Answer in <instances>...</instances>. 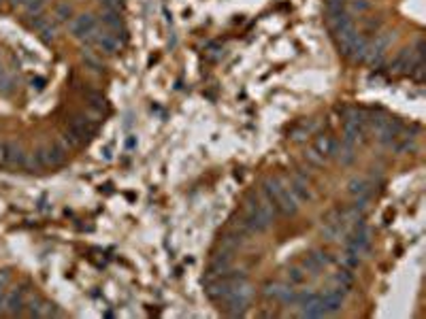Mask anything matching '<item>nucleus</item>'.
<instances>
[{
  "instance_id": "9d476101",
  "label": "nucleus",
  "mask_w": 426,
  "mask_h": 319,
  "mask_svg": "<svg viewBox=\"0 0 426 319\" xmlns=\"http://www.w3.org/2000/svg\"><path fill=\"white\" fill-rule=\"evenodd\" d=\"M335 158H339V162L341 164H352L354 162V158H356V153H354V145H345V143H341L339 145V149H337V156Z\"/></svg>"
},
{
  "instance_id": "7ed1b4c3",
  "label": "nucleus",
  "mask_w": 426,
  "mask_h": 319,
  "mask_svg": "<svg viewBox=\"0 0 426 319\" xmlns=\"http://www.w3.org/2000/svg\"><path fill=\"white\" fill-rule=\"evenodd\" d=\"M343 298H345V292L341 290V287H335V290H328V292L322 294L320 300H322V304H324L326 313L332 315V313L341 311V306H343Z\"/></svg>"
},
{
  "instance_id": "6ab92c4d",
  "label": "nucleus",
  "mask_w": 426,
  "mask_h": 319,
  "mask_svg": "<svg viewBox=\"0 0 426 319\" xmlns=\"http://www.w3.org/2000/svg\"><path fill=\"white\" fill-rule=\"evenodd\" d=\"M305 158H307V160H309L311 164H314V166H322V164L326 162V160L322 158V156H320V153H318L316 149H309V151L305 153Z\"/></svg>"
},
{
  "instance_id": "0eeeda50",
  "label": "nucleus",
  "mask_w": 426,
  "mask_h": 319,
  "mask_svg": "<svg viewBox=\"0 0 426 319\" xmlns=\"http://www.w3.org/2000/svg\"><path fill=\"white\" fill-rule=\"evenodd\" d=\"M100 19H102V24L107 26V30H111V32H120V30H124V22L120 17V11H105L100 15Z\"/></svg>"
},
{
  "instance_id": "dca6fc26",
  "label": "nucleus",
  "mask_w": 426,
  "mask_h": 319,
  "mask_svg": "<svg viewBox=\"0 0 426 319\" xmlns=\"http://www.w3.org/2000/svg\"><path fill=\"white\" fill-rule=\"evenodd\" d=\"M45 7V0H28L26 3V13L28 15H38Z\"/></svg>"
},
{
  "instance_id": "a878e982",
  "label": "nucleus",
  "mask_w": 426,
  "mask_h": 319,
  "mask_svg": "<svg viewBox=\"0 0 426 319\" xmlns=\"http://www.w3.org/2000/svg\"><path fill=\"white\" fill-rule=\"evenodd\" d=\"M105 158H107V160H111V149H109V147L105 149Z\"/></svg>"
},
{
  "instance_id": "f257e3e1",
  "label": "nucleus",
  "mask_w": 426,
  "mask_h": 319,
  "mask_svg": "<svg viewBox=\"0 0 426 319\" xmlns=\"http://www.w3.org/2000/svg\"><path fill=\"white\" fill-rule=\"evenodd\" d=\"M96 30H98L96 17L90 15V13H83V15L75 17V19H72V24H70V32L75 34L77 38L88 36V34H92V32H96Z\"/></svg>"
},
{
  "instance_id": "f3484780",
  "label": "nucleus",
  "mask_w": 426,
  "mask_h": 319,
  "mask_svg": "<svg viewBox=\"0 0 426 319\" xmlns=\"http://www.w3.org/2000/svg\"><path fill=\"white\" fill-rule=\"evenodd\" d=\"M360 264H362V258H358V255L347 253V251H345V255H343V266H345V268L354 270V268H358Z\"/></svg>"
},
{
  "instance_id": "4468645a",
  "label": "nucleus",
  "mask_w": 426,
  "mask_h": 319,
  "mask_svg": "<svg viewBox=\"0 0 426 319\" xmlns=\"http://www.w3.org/2000/svg\"><path fill=\"white\" fill-rule=\"evenodd\" d=\"M347 9H350V15L352 13H365L371 9V3L369 0H352V3L347 5Z\"/></svg>"
},
{
  "instance_id": "2eb2a0df",
  "label": "nucleus",
  "mask_w": 426,
  "mask_h": 319,
  "mask_svg": "<svg viewBox=\"0 0 426 319\" xmlns=\"http://www.w3.org/2000/svg\"><path fill=\"white\" fill-rule=\"evenodd\" d=\"M303 268H305V270H309L311 275H318L322 268H324V266H322V264L314 258V255H307V258L303 260Z\"/></svg>"
},
{
  "instance_id": "f03ea898",
  "label": "nucleus",
  "mask_w": 426,
  "mask_h": 319,
  "mask_svg": "<svg viewBox=\"0 0 426 319\" xmlns=\"http://www.w3.org/2000/svg\"><path fill=\"white\" fill-rule=\"evenodd\" d=\"M403 132H405L403 123L390 117L386 126H383V128L379 130V143H381V145H388V147H392L394 143H397V141L401 139V134H403Z\"/></svg>"
},
{
  "instance_id": "9b49d317",
  "label": "nucleus",
  "mask_w": 426,
  "mask_h": 319,
  "mask_svg": "<svg viewBox=\"0 0 426 319\" xmlns=\"http://www.w3.org/2000/svg\"><path fill=\"white\" fill-rule=\"evenodd\" d=\"M305 281V272L303 268H298V266H292V268H288V285H300Z\"/></svg>"
},
{
  "instance_id": "4be33fe9",
  "label": "nucleus",
  "mask_w": 426,
  "mask_h": 319,
  "mask_svg": "<svg viewBox=\"0 0 426 319\" xmlns=\"http://www.w3.org/2000/svg\"><path fill=\"white\" fill-rule=\"evenodd\" d=\"M7 272L5 275H0V311H3V306H5V285H7Z\"/></svg>"
},
{
  "instance_id": "f8f14e48",
  "label": "nucleus",
  "mask_w": 426,
  "mask_h": 319,
  "mask_svg": "<svg viewBox=\"0 0 426 319\" xmlns=\"http://www.w3.org/2000/svg\"><path fill=\"white\" fill-rule=\"evenodd\" d=\"M13 89H15V81L11 77H9V75L0 77V94H3V96H11Z\"/></svg>"
},
{
  "instance_id": "412c9836",
  "label": "nucleus",
  "mask_w": 426,
  "mask_h": 319,
  "mask_svg": "<svg viewBox=\"0 0 426 319\" xmlns=\"http://www.w3.org/2000/svg\"><path fill=\"white\" fill-rule=\"evenodd\" d=\"M102 7H105V11H120L124 7V0H100Z\"/></svg>"
},
{
  "instance_id": "bb28decb",
  "label": "nucleus",
  "mask_w": 426,
  "mask_h": 319,
  "mask_svg": "<svg viewBox=\"0 0 426 319\" xmlns=\"http://www.w3.org/2000/svg\"><path fill=\"white\" fill-rule=\"evenodd\" d=\"M3 75H7V73H5V70H3V66H0V77H3Z\"/></svg>"
},
{
  "instance_id": "393cba45",
  "label": "nucleus",
  "mask_w": 426,
  "mask_h": 319,
  "mask_svg": "<svg viewBox=\"0 0 426 319\" xmlns=\"http://www.w3.org/2000/svg\"><path fill=\"white\" fill-rule=\"evenodd\" d=\"M126 147H128V149H132V147H134V139H128V143H126Z\"/></svg>"
},
{
  "instance_id": "423d86ee",
  "label": "nucleus",
  "mask_w": 426,
  "mask_h": 319,
  "mask_svg": "<svg viewBox=\"0 0 426 319\" xmlns=\"http://www.w3.org/2000/svg\"><path fill=\"white\" fill-rule=\"evenodd\" d=\"M347 192L352 196H369L373 194V183L365 181V179H352L350 185H347Z\"/></svg>"
},
{
  "instance_id": "ddd939ff",
  "label": "nucleus",
  "mask_w": 426,
  "mask_h": 319,
  "mask_svg": "<svg viewBox=\"0 0 426 319\" xmlns=\"http://www.w3.org/2000/svg\"><path fill=\"white\" fill-rule=\"evenodd\" d=\"M72 17V7L66 5V3H62L56 7V19L58 22H68V19Z\"/></svg>"
},
{
  "instance_id": "a211bd4d",
  "label": "nucleus",
  "mask_w": 426,
  "mask_h": 319,
  "mask_svg": "<svg viewBox=\"0 0 426 319\" xmlns=\"http://www.w3.org/2000/svg\"><path fill=\"white\" fill-rule=\"evenodd\" d=\"M30 17H32V15H30ZM47 24H49V19H47V17H43L41 13H38V15H34V17L28 22V26H30V28H34V30H38V32H41V30H43Z\"/></svg>"
},
{
  "instance_id": "b1692460",
  "label": "nucleus",
  "mask_w": 426,
  "mask_h": 319,
  "mask_svg": "<svg viewBox=\"0 0 426 319\" xmlns=\"http://www.w3.org/2000/svg\"><path fill=\"white\" fill-rule=\"evenodd\" d=\"M26 3H28V0H13L15 7H26Z\"/></svg>"
},
{
  "instance_id": "39448f33",
  "label": "nucleus",
  "mask_w": 426,
  "mask_h": 319,
  "mask_svg": "<svg viewBox=\"0 0 426 319\" xmlns=\"http://www.w3.org/2000/svg\"><path fill=\"white\" fill-rule=\"evenodd\" d=\"M314 149H316L324 160H326V158H335V156H337V149H339V143L332 139V136H320V139L316 141Z\"/></svg>"
},
{
  "instance_id": "6e6552de",
  "label": "nucleus",
  "mask_w": 426,
  "mask_h": 319,
  "mask_svg": "<svg viewBox=\"0 0 426 319\" xmlns=\"http://www.w3.org/2000/svg\"><path fill=\"white\" fill-rule=\"evenodd\" d=\"M243 239L245 236L243 234H239V232H233V234H224L222 236V249H226V251H237L239 249V245L243 243Z\"/></svg>"
},
{
  "instance_id": "20e7f679",
  "label": "nucleus",
  "mask_w": 426,
  "mask_h": 319,
  "mask_svg": "<svg viewBox=\"0 0 426 319\" xmlns=\"http://www.w3.org/2000/svg\"><path fill=\"white\" fill-rule=\"evenodd\" d=\"M5 306H7V311L11 315H22L24 306H26V290H22V287L11 290L5 296Z\"/></svg>"
},
{
  "instance_id": "aec40b11",
  "label": "nucleus",
  "mask_w": 426,
  "mask_h": 319,
  "mask_svg": "<svg viewBox=\"0 0 426 319\" xmlns=\"http://www.w3.org/2000/svg\"><path fill=\"white\" fill-rule=\"evenodd\" d=\"M41 36H43V40H45V43H51V40L56 38V26L47 24L43 30H41Z\"/></svg>"
},
{
  "instance_id": "5701e85b",
  "label": "nucleus",
  "mask_w": 426,
  "mask_h": 319,
  "mask_svg": "<svg viewBox=\"0 0 426 319\" xmlns=\"http://www.w3.org/2000/svg\"><path fill=\"white\" fill-rule=\"evenodd\" d=\"M32 85H34L36 89H43V87H45V79H41V77L32 79Z\"/></svg>"
},
{
  "instance_id": "1a4fd4ad",
  "label": "nucleus",
  "mask_w": 426,
  "mask_h": 319,
  "mask_svg": "<svg viewBox=\"0 0 426 319\" xmlns=\"http://www.w3.org/2000/svg\"><path fill=\"white\" fill-rule=\"evenodd\" d=\"M335 279H337L339 287H341V290H343L345 294L352 290V285H354V275H352V270H350V268H345V266H343V268H341V270L335 275Z\"/></svg>"
}]
</instances>
